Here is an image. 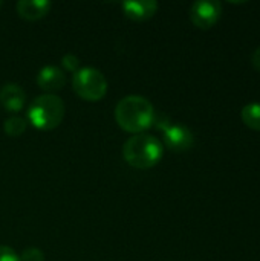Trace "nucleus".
<instances>
[{"label": "nucleus", "instance_id": "nucleus-7", "mask_svg": "<svg viewBox=\"0 0 260 261\" xmlns=\"http://www.w3.org/2000/svg\"><path fill=\"white\" fill-rule=\"evenodd\" d=\"M26 93L15 83H6L0 89V104L8 112H20L25 107Z\"/></svg>", "mask_w": 260, "mask_h": 261}, {"label": "nucleus", "instance_id": "nucleus-1", "mask_svg": "<svg viewBox=\"0 0 260 261\" xmlns=\"http://www.w3.org/2000/svg\"><path fill=\"white\" fill-rule=\"evenodd\" d=\"M153 104L141 95L124 96L115 107V119L118 125L133 135H139L150 128L155 121Z\"/></svg>", "mask_w": 260, "mask_h": 261}, {"label": "nucleus", "instance_id": "nucleus-3", "mask_svg": "<svg viewBox=\"0 0 260 261\" xmlns=\"http://www.w3.org/2000/svg\"><path fill=\"white\" fill-rule=\"evenodd\" d=\"M64 118V102L54 93L37 96L28 107V121L38 130H54Z\"/></svg>", "mask_w": 260, "mask_h": 261}, {"label": "nucleus", "instance_id": "nucleus-8", "mask_svg": "<svg viewBox=\"0 0 260 261\" xmlns=\"http://www.w3.org/2000/svg\"><path fill=\"white\" fill-rule=\"evenodd\" d=\"M37 84L41 90L52 93L55 90H60L66 84V76L63 70L57 66H44L40 69L37 75Z\"/></svg>", "mask_w": 260, "mask_h": 261}, {"label": "nucleus", "instance_id": "nucleus-2", "mask_svg": "<svg viewBox=\"0 0 260 261\" xmlns=\"http://www.w3.org/2000/svg\"><path fill=\"white\" fill-rule=\"evenodd\" d=\"M164 148L158 138L146 133L133 135L123 147L124 161L136 170H149L162 158Z\"/></svg>", "mask_w": 260, "mask_h": 261}, {"label": "nucleus", "instance_id": "nucleus-9", "mask_svg": "<svg viewBox=\"0 0 260 261\" xmlns=\"http://www.w3.org/2000/svg\"><path fill=\"white\" fill-rule=\"evenodd\" d=\"M121 6L126 17L135 21L149 20L158 11V2L155 0H132V2H124Z\"/></svg>", "mask_w": 260, "mask_h": 261}, {"label": "nucleus", "instance_id": "nucleus-4", "mask_svg": "<svg viewBox=\"0 0 260 261\" xmlns=\"http://www.w3.org/2000/svg\"><path fill=\"white\" fill-rule=\"evenodd\" d=\"M74 92L86 101H100L107 93V80L95 67H81L72 76Z\"/></svg>", "mask_w": 260, "mask_h": 261}, {"label": "nucleus", "instance_id": "nucleus-16", "mask_svg": "<svg viewBox=\"0 0 260 261\" xmlns=\"http://www.w3.org/2000/svg\"><path fill=\"white\" fill-rule=\"evenodd\" d=\"M251 63H253L254 69L260 72V47H257V49L253 52V55H251Z\"/></svg>", "mask_w": 260, "mask_h": 261}, {"label": "nucleus", "instance_id": "nucleus-14", "mask_svg": "<svg viewBox=\"0 0 260 261\" xmlns=\"http://www.w3.org/2000/svg\"><path fill=\"white\" fill-rule=\"evenodd\" d=\"M61 64H63V67H64L66 70L75 73V72L78 70V66H80V60H78V57L74 55V54H66V55H63V58H61Z\"/></svg>", "mask_w": 260, "mask_h": 261}, {"label": "nucleus", "instance_id": "nucleus-5", "mask_svg": "<svg viewBox=\"0 0 260 261\" xmlns=\"http://www.w3.org/2000/svg\"><path fill=\"white\" fill-rule=\"evenodd\" d=\"M222 14V3L218 0H198L190 8V20L199 29L213 28Z\"/></svg>", "mask_w": 260, "mask_h": 261}, {"label": "nucleus", "instance_id": "nucleus-17", "mask_svg": "<svg viewBox=\"0 0 260 261\" xmlns=\"http://www.w3.org/2000/svg\"><path fill=\"white\" fill-rule=\"evenodd\" d=\"M2 6H3V2H2V0H0V8H2Z\"/></svg>", "mask_w": 260, "mask_h": 261}, {"label": "nucleus", "instance_id": "nucleus-13", "mask_svg": "<svg viewBox=\"0 0 260 261\" xmlns=\"http://www.w3.org/2000/svg\"><path fill=\"white\" fill-rule=\"evenodd\" d=\"M21 261H44V254L38 248H28L20 255Z\"/></svg>", "mask_w": 260, "mask_h": 261}, {"label": "nucleus", "instance_id": "nucleus-6", "mask_svg": "<svg viewBox=\"0 0 260 261\" xmlns=\"http://www.w3.org/2000/svg\"><path fill=\"white\" fill-rule=\"evenodd\" d=\"M161 130L164 133L166 147L175 153L188 151L195 144V136H193L192 130L185 125L167 122Z\"/></svg>", "mask_w": 260, "mask_h": 261}, {"label": "nucleus", "instance_id": "nucleus-12", "mask_svg": "<svg viewBox=\"0 0 260 261\" xmlns=\"http://www.w3.org/2000/svg\"><path fill=\"white\" fill-rule=\"evenodd\" d=\"M3 130L8 136L11 138H15V136H20L25 133L26 130V119L21 118V116H11L5 121L3 124Z\"/></svg>", "mask_w": 260, "mask_h": 261}, {"label": "nucleus", "instance_id": "nucleus-11", "mask_svg": "<svg viewBox=\"0 0 260 261\" xmlns=\"http://www.w3.org/2000/svg\"><path fill=\"white\" fill-rule=\"evenodd\" d=\"M241 118L248 128L260 132V102L247 104L241 112Z\"/></svg>", "mask_w": 260, "mask_h": 261}, {"label": "nucleus", "instance_id": "nucleus-15", "mask_svg": "<svg viewBox=\"0 0 260 261\" xmlns=\"http://www.w3.org/2000/svg\"><path fill=\"white\" fill-rule=\"evenodd\" d=\"M0 261H21L20 255L9 246L0 245Z\"/></svg>", "mask_w": 260, "mask_h": 261}, {"label": "nucleus", "instance_id": "nucleus-10", "mask_svg": "<svg viewBox=\"0 0 260 261\" xmlns=\"http://www.w3.org/2000/svg\"><path fill=\"white\" fill-rule=\"evenodd\" d=\"M52 8L48 0H20L17 3V12L21 18L28 21H35L43 18Z\"/></svg>", "mask_w": 260, "mask_h": 261}]
</instances>
